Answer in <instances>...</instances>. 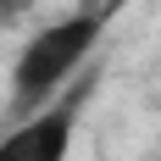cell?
I'll list each match as a JSON object with an SVG mask.
<instances>
[{
  "label": "cell",
  "mask_w": 161,
  "mask_h": 161,
  "mask_svg": "<svg viewBox=\"0 0 161 161\" xmlns=\"http://www.w3.org/2000/svg\"><path fill=\"white\" fill-rule=\"evenodd\" d=\"M106 22H111V6H83L61 22H45L17 50V61H11V117L17 122L33 117L39 106H50L61 89H72L83 78V61L95 56Z\"/></svg>",
  "instance_id": "cell-1"
},
{
  "label": "cell",
  "mask_w": 161,
  "mask_h": 161,
  "mask_svg": "<svg viewBox=\"0 0 161 161\" xmlns=\"http://www.w3.org/2000/svg\"><path fill=\"white\" fill-rule=\"evenodd\" d=\"M89 89H95V72H83L72 89H61L33 117L11 122V133L0 139V161H67L72 139H78V122H83V106H89Z\"/></svg>",
  "instance_id": "cell-2"
}]
</instances>
